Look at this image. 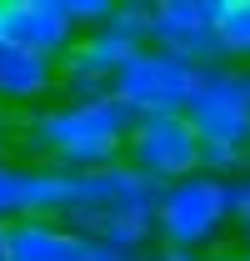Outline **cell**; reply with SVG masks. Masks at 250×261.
<instances>
[{
  "instance_id": "17",
  "label": "cell",
  "mask_w": 250,
  "mask_h": 261,
  "mask_svg": "<svg viewBox=\"0 0 250 261\" xmlns=\"http://www.w3.org/2000/svg\"><path fill=\"white\" fill-rule=\"evenodd\" d=\"M145 261H210V251H175V246H155Z\"/></svg>"
},
{
  "instance_id": "15",
  "label": "cell",
  "mask_w": 250,
  "mask_h": 261,
  "mask_svg": "<svg viewBox=\"0 0 250 261\" xmlns=\"http://www.w3.org/2000/svg\"><path fill=\"white\" fill-rule=\"evenodd\" d=\"M65 15H70L75 35H90L115 15V0H65Z\"/></svg>"
},
{
  "instance_id": "18",
  "label": "cell",
  "mask_w": 250,
  "mask_h": 261,
  "mask_svg": "<svg viewBox=\"0 0 250 261\" xmlns=\"http://www.w3.org/2000/svg\"><path fill=\"white\" fill-rule=\"evenodd\" d=\"M230 241L250 251V206H240V211H235V231H230Z\"/></svg>"
},
{
  "instance_id": "9",
  "label": "cell",
  "mask_w": 250,
  "mask_h": 261,
  "mask_svg": "<svg viewBox=\"0 0 250 261\" xmlns=\"http://www.w3.org/2000/svg\"><path fill=\"white\" fill-rule=\"evenodd\" d=\"M55 91H60V61L0 40V106L10 116H30L40 106H50Z\"/></svg>"
},
{
  "instance_id": "14",
  "label": "cell",
  "mask_w": 250,
  "mask_h": 261,
  "mask_svg": "<svg viewBox=\"0 0 250 261\" xmlns=\"http://www.w3.org/2000/svg\"><path fill=\"white\" fill-rule=\"evenodd\" d=\"M20 191H25V161H0V226L20 221Z\"/></svg>"
},
{
  "instance_id": "19",
  "label": "cell",
  "mask_w": 250,
  "mask_h": 261,
  "mask_svg": "<svg viewBox=\"0 0 250 261\" xmlns=\"http://www.w3.org/2000/svg\"><path fill=\"white\" fill-rule=\"evenodd\" d=\"M210 261H250V251H245V246H235V241H230V246H220V251H215Z\"/></svg>"
},
{
  "instance_id": "7",
  "label": "cell",
  "mask_w": 250,
  "mask_h": 261,
  "mask_svg": "<svg viewBox=\"0 0 250 261\" xmlns=\"http://www.w3.org/2000/svg\"><path fill=\"white\" fill-rule=\"evenodd\" d=\"M225 0H155V15H150V45L170 50V56H185L190 65L210 70L225 65L215 40V20Z\"/></svg>"
},
{
  "instance_id": "20",
  "label": "cell",
  "mask_w": 250,
  "mask_h": 261,
  "mask_svg": "<svg viewBox=\"0 0 250 261\" xmlns=\"http://www.w3.org/2000/svg\"><path fill=\"white\" fill-rule=\"evenodd\" d=\"M95 261H145V256H110V251H100Z\"/></svg>"
},
{
  "instance_id": "12",
  "label": "cell",
  "mask_w": 250,
  "mask_h": 261,
  "mask_svg": "<svg viewBox=\"0 0 250 261\" xmlns=\"http://www.w3.org/2000/svg\"><path fill=\"white\" fill-rule=\"evenodd\" d=\"M100 251L110 256H150L160 241H155V216H110L100 226L85 231Z\"/></svg>"
},
{
  "instance_id": "1",
  "label": "cell",
  "mask_w": 250,
  "mask_h": 261,
  "mask_svg": "<svg viewBox=\"0 0 250 261\" xmlns=\"http://www.w3.org/2000/svg\"><path fill=\"white\" fill-rule=\"evenodd\" d=\"M135 116L115 96L65 106L50 100L30 116H15V161L25 166H55V171H100L125 161Z\"/></svg>"
},
{
  "instance_id": "5",
  "label": "cell",
  "mask_w": 250,
  "mask_h": 261,
  "mask_svg": "<svg viewBox=\"0 0 250 261\" xmlns=\"http://www.w3.org/2000/svg\"><path fill=\"white\" fill-rule=\"evenodd\" d=\"M185 121L205 146L250 151V65H210L185 106Z\"/></svg>"
},
{
  "instance_id": "11",
  "label": "cell",
  "mask_w": 250,
  "mask_h": 261,
  "mask_svg": "<svg viewBox=\"0 0 250 261\" xmlns=\"http://www.w3.org/2000/svg\"><path fill=\"white\" fill-rule=\"evenodd\" d=\"M65 196H70V171H55V166H25L20 221H65Z\"/></svg>"
},
{
  "instance_id": "3",
  "label": "cell",
  "mask_w": 250,
  "mask_h": 261,
  "mask_svg": "<svg viewBox=\"0 0 250 261\" xmlns=\"http://www.w3.org/2000/svg\"><path fill=\"white\" fill-rule=\"evenodd\" d=\"M160 181L140 176L130 161L100 166V171H70V196H65V226L80 236L110 216H155L160 206Z\"/></svg>"
},
{
  "instance_id": "8",
  "label": "cell",
  "mask_w": 250,
  "mask_h": 261,
  "mask_svg": "<svg viewBox=\"0 0 250 261\" xmlns=\"http://www.w3.org/2000/svg\"><path fill=\"white\" fill-rule=\"evenodd\" d=\"M0 40L35 50V56H50V61H65V50L80 35L65 15V0H0Z\"/></svg>"
},
{
  "instance_id": "6",
  "label": "cell",
  "mask_w": 250,
  "mask_h": 261,
  "mask_svg": "<svg viewBox=\"0 0 250 261\" xmlns=\"http://www.w3.org/2000/svg\"><path fill=\"white\" fill-rule=\"evenodd\" d=\"M125 161L160 186L185 181L200 171V136L185 116H135L130 141H125Z\"/></svg>"
},
{
  "instance_id": "10",
  "label": "cell",
  "mask_w": 250,
  "mask_h": 261,
  "mask_svg": "<svg viewBox=\"0 0 250 261\" xmlns=\"http://www.w3.org/2000/svg\"><path fill=\"white\" fill-rule=\"evenodd\" d=\"M100 246L65 221H10L5 261H95Z\"/></svg>"
},
{
  "instance_id": "4",
  "label": "cell",
  "mask_w": 250,
  "mask_h": 261,
  "mask_svg": "<svg viewBox=\"0 0 250 261\" xmlns=\"http://www.w3.org/2000/svg\"><path fill=\"white\" fill-rule=\"evenodd\" d=\"M200 75L205 70L190 65L185 56H170L160 45H145V50H135L125 61V70L110 86V96L120 100L130 116H185Z\"/></svg>"
},
{
  "instance_id": "21",
  "label": "cell",
  "mask_w": 250,
  "mask_h": 261,
  "mask_svg": "<svg viewBox=\"0 0 250 261\" xmlns=\"http://www.w3.org/2000/svg\"><path fill=\"white\" fill-rule=\"evenodd\" d=\"M0 261H5V226H0Z\"/></svg>"
},
{
  "instance_id": "13",
  "label": "cell",
  "mask_w": 250,
  "mask_h": 261,
  "mask_svg": "<svg viewBox=\"0 0 250 261\" xmlns=\"http://www.w3.org/2000/svg\"><path fill=\"white\" fill-rule=\"evenodd\" d=\"M215 40L225 65H250V0H225L215 20Z\"/></svg>"
},
{
  "instance_id": "2",
  "label": "cell",
  "mask_w": 250,
  "mask_h": 261,
  "mask_svg": "<svg viewBox=\"0 0 250 261\" xmlns=\"http://www.w3.org/2000/svg\"><path fill=\"white\" fill-rule=\"evenodd\" d=\"M235 231V201H230V181H215L205 171H195L185 181H170L160 191L155 206V241L175 246V251H210L230 246Z\"/></svg>"
},
{
  "instance_id": "16",
  "label": "cell",
  "mask_w": 250,
  "mask_h": 261,
  "mask_svg": "<svg viewBox=\"0 0 250 261\" xmlns=\"http://www.w3.org/2000/svg\"><path fill=\"white\" fill-rule=\"evenodd\" d=\"M15 156V116L0 106V161H10Z\"/></svg>"
}]
</instances>
